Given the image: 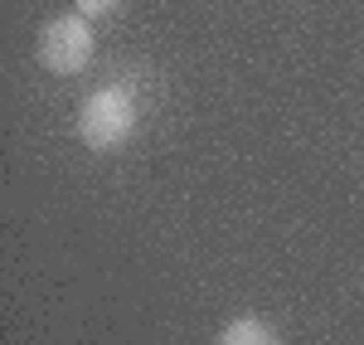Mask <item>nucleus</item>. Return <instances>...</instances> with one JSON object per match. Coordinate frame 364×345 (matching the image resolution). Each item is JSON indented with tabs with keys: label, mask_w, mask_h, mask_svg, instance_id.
Masks as SVG:
<instances>
[{
	"label": "nucleus",
	"mask_w": 364,
	"mask_h": 345,
	"mask_svg": "<svg viewBox=\"0 0 364 345\" xmlns=\"http://www.w3.org/2000/svg\"><path fill=\"white\" fill-rule=\"evenodd\" d=\"M132 132H136V97H132V87L107 83L78 107V137H83L87 151H117V146L132 142Z\"/></svg>",
	"instance_id": "nucleus-1"
},
{
	"label": "nucleus",
	"mask_w": 364,
	"mask_h": 345,
	"mask_svg": "<svg viewBox=\"0 0 364 345\" xmlns=\"http://www.w3.org/2000/svg\"><path fill=\"white\" fill-rule=\"evenodd\" d=\"M92 25H87L83 15L73 10V15H54L44 34H39V63L58 73V78H78L87 63H92Z\"/></svg>",
	"instance_id": "nucleus-2"
},
{
	"label": "nucleus",
	"mask_w": 364,
	"mask_h": 345,
	"mask_svg": "<svg viewBox=\"0 0 364 345\" xmlns=\"http://www.w3.org/2000/svg\"><path fill=\"white\" fill-rule=\"evenodd\" d=\"M219 345H282V336L262 317H238V321H228Z\"/></svg>",
	"instance_id": "nucleus-3"
},
{
	"label": "nucleus",
	"mask_w": 364,
	"mask_h": 345,
	"mask_svg": "<svg viewBox=\"0 0 364 345\" xmlns=\"http://www.w3.org/2000/svg\"><path fill=\"white\" fill-rule=\"evenodd\" d=\"M122 0H78V15L83 20H102V15H112Z\"/></svg>",
	"instance_id": "nucleus-4"
}]
</instances>
